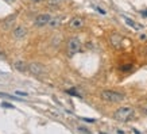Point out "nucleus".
I'll list each match as a JSON object with an SVG mask.
<instances>
[{
	"instance_id": "obj_12",
	"label": "nucleus",
	"mask_w": 147,
	"mask_h": 134,
	"mask_svg": "<svg viewBox=\"0 0 147 134\" xmlns=\"http://www.w3.org/2000/svg\"><path fill=\"white\" fill-rule=\"evenodd\" d=\"M67 94L73 95V96H80V95L77 94V92H76V91H74V89H69V91H67Z\"/></svg>"
},
{
	"instance_id": "obj_6",
	"label": "nucleus",
	"mask_w": 147,
	"mask_h": 134,
	"mask_svg": "<svg viewBox=\"0 0 147 134\" xmlns=\"http://www.w3.org/2000/svg\"><path fill=\"white\" fill-rule=\"evenodd\" d=\"M69 26H70L71 29H74V30H78V29H81V27L84 26V19L80 18V16H76V18H73L70 20Z\"/></svg>"
},
{
	"instance_id": "obj_4",
	"label": "nucleus",
	"mask_w": 147,
	"mask_h": 134,
	"mask_svg": "<svg viewBox=\"0 0 147 134\" xmlns=\"http://www.w3.org/2000/svg\"><path fill=\"white\" fill-rule=\"evenodd\" d=\"M50 20H51V16H50L49 14H40V15H38L35 18L34 24L36 27H43V26H47L50 23Z\"/></svg>"
},
{
	"instance_id": "obj_17",
	"label": "nucleus",
	"mask_w": 147,
	"mask_h": 134,
	"mask_svg": "<svg viewBox=\"0 0 147 134\" xmlns=\"http://www.w3.org/2000/svg\"><path fill=\"white\" fill-rule=\"evenodd\" d=\"M142 14H143V15H144V16H147V11H143Z\"/></svg>"
},
{
	"instance_id": "obj_13",
	"label": "nucleus",
	"mask_w": 147,
	"mask_h": 134,
	"mask_svg": "<svg viewBox=\"0 0 147 134\" xmlns=\"http://www.w3.org/2000/svg\"><path fill=\"white\" fill-rule=\"evenodd\" d=\"M1 106L5 107V108H13V106L12 104H9V103H1Z\"/></svg>"
},
{
	"instance_id": "obj_5",
	"label": "nucleus",
	"mask_w": 147,
	"mask_h": 134,
	"mask_svg": "<svg viewBox=\"0 0 147 134\" xmlns=\"http://www.w3.org/2000/svg\"><path fill=\"white\" fill-rule=\"evenodd\" d=\"M28 71L31 72L32 75H35V76H40L45 69H43V67H42L39 63H32L28 65Z\"/></svg>"
},
{
	"instance_id": "obj_16",
	"label": "nucleus",
	"mask_w": 147,
	"mask_h": 134,
	"mask_svg": "<svg viewBox=\"0 0 147 134\" xmlns=\"http://www.w3.org/2000/svg\"><path fill=\"white\" fill-rule=\"evenodd\" d=\"M31 1H34V3H39V1H42V0H31Z\"/></svg>"
},
{
	"instance_id": "obj_1",
	"label": "nucleus",
	"mask_w": 147,
	"mask_h": 134,
	"mask_svg": "<svg viewBox=\"0 0 147 134\" xmlns=\"http://www.w3.org/2000/svg\"><path fill=\"white\" fill-rule=\"evenodd\" d=\"M134 115H135V110L132 107H120L119 110H116L115 111L113 118H115L116 121L127 122V121H129Z\"/></svg>"
},
{
	"instance_id": "obj_2",
	"label": "nucleus",
	"mask_w": 147,
	"mask_h": 134,
	"mask_svg": "<svg viewBox=\"0 0 147 134\" xmlns=\"http://www.w3.org/2000/svg\"><path fill=\"white\" fill-rule=\"evenodd\" d=\"M102 100L109 103H120L124 100V95L120 94V92H116V91H111V89H105V91H101L100 94Z\"/></svg>"
},
{
	"instance_id": "obj_8",
	"label": "nucleus",
	"mask_w": 147,
	"mask_h": 134,
	"mask_svg": "<svg viewBox=\"0 0 147 134\" xmlns=\"http://www.w3.org/2000/svg\"><path fill=\"white\" fill-rule=\"evenodd\" d=\"M124 20H125V23H127V24H128L129 27H132L134 30H142V29H143L142 24H139V23L134 22L132 19H129V18H124Z\"/></svg>"
},
{
	"instance_id": "obj_7",
	"label": "nucleus",
	"mask_w": 147,
	"mask_h": 134,
	"mask_svg": "<svg viewBox=\"0 0 147 134\" xmlns=\"http://www.w3.org/2000/svg\"><path fill=\"white\" fill-rule=\"evenodd\" d=\"M12 34L15 38H18V39H22L23 37L26 35V29L23 26H18V27H15L12 30Z\"/></svg>"
},
{
	"instance_id": "obj_14",
	"label": "nucleus",
	"mask_w": 147,
	"mask_h": 134,
	"mask_svg": "<svg viewBox=\"0 0 147 134\" xmlns=\"http://www.w3.org/2000/svg\"><path fill=\"white\" fill-rule=\"evenodd\" d=\"M16 94H18V95H23V96H27L26 92H22V91H16Z\"/></svg>"
},
{
	"instance_id": "obj_15",
	"label": "nucleus",
	"mask_w": 147,
	"mask_h": 134,
	"mask_svg": "<svg viewBox=\"0 0 147 134\" xmlns=\"http://www.w3.org/2000/svg\"><path fill=\"white\" fill-rule=\"evenodd\" d=\"M96 10H97L98 12H101V14H105V11H104V10H101V8H98V7H96Z\"/></svg>"
},
{
	"instance_id": "obj_10",
	"label": "nucleus",
	"mask_w": 147,
	"mask_h": 134,
	"mask_svg": "<svg viewBox=\"0 0 147 134\" xmlns=\"http://www.w3.org/2000/svg\"><path fill=\"white\" fill-rule=\"evenodd\" d=\"M59 23H61V19H59V18H51V20H50V23H49V26L54 29V27L59 26Z\"/></svg>"
},
{
	"instance_id": "obj_9",
	"label": "nucleus",
	"mask_w": 147,
	"mask_h": 134,
	"mask_svg": "<svg viewBox=\"0 0 147 134\" xmlns=\"http://www.w3.org/2000/svg\"><path fill=\"white\" fill-rule=\"evenodd\" d=\"M13 67L16 68L19 72H26L27 69H28V68L26 67V63H24V61H16V63L13 64Z\"/></svg>"
},
{
	"instance_id": "obj_11",
	"label": "nucleus",
	"mask_w": 147,
	"mask_h": 134,
	"mask_svg": "<svg viewBox=\"0 0 147 134\" xmlns=\"http://www.w3.org/2000/svg\"><path fill=\"white\" fill-rule=\"evenodd\" d=\"M61 1H62V0H47L49 5H59Z\"/></svg>"
},
{
	"instance_id": "obj_3",
	"label": "nucleus",
	"mask_w": 147,
	"mask_h": 134,
	"mask_svg": "<svg viewBox=\"0 0 147 134\" xmlns=\"http://www.w3.org/2000/svg\"><path fill=\"white\" fill-rule=\"evenodd\" d=\"M81 49V41L77 38V37H73L69 39L67 42V53L69 56H74L76 53H78Z\"/></svg>"
}]
</instances>
